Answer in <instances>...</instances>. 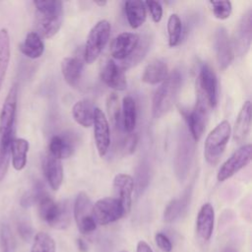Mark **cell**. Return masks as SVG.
I'll list each match as a JSON object with an SVG mask.
<instances>
[{
	"mask_svg": "<svg viewBox=\"0 0 252 252\" xmlns=\"http://www.w3.org/2000/svg\"><path fill=\"white\" fill-rule=\"evenodd\" d=\"M183 27L181 19L177 14H171L167 21V33H168V45L174 47L178 45L182 38Z\"/></svg>",
	"mask_w": 252,
	"mask_h": 252,
	"instance_id": "1f68e13d",
	"label": "cell"
},
{
	"mask_svg": "<svg viewBox=\"0 0 252 252\" xmlns=\"http://www.w3.org/2000/svg\"><path fill=\"white\" fill-rule=\"evenodd\" d=\"M182 77L178 70L168 74L167 78L156 91L153 97L152 114L154 118H159L167 113L173 106L181 87Z\"/></svg>",
	"mask_w": 252,
	"mask_h": 252,
	"instance_id": "7a4b0ae2",
	"label": "cell"
},
{
	"mask_svg": "<svg viewBox=\"0 0 252 252\" xmlns=\"http://www.w3.org/2000/svg\"><path fill=\"white\" fill-rule=\"evenodd\" d=\"M214 46L219 66L221 70H225L234 58V51L231 39L227 31L223 27H220L216 30L214 35Z\"/></svg>",
	"mask_w": 252,
	"mask_h": 252,
	"instance_id": "9a60e30c",
	"label": "cell"
},
{
	"mask_svg": "<svg viewBox=\"0 0 252 252\" xmlns=\"http://www.w3.org/2000/svg\"><path fill=\"white\" fill-rule=\"evenodd\" d=\"M95 107L88 99L77 101L72 107V115L74 120L85 128L93 126L94 114Z\"/></svg>",
	"mask_w": 252,
	"mask_h": 252,
	"instance_id": "4316f807",
	"label": "cell"
},
{
	"mask_svg": "<svg viewBox=\"0 0 252 252\" xmlns=\"http://www.w3.org/2000/svg\"><path fill=\"white\" fill-rule=\"evenodd\" d=\"M101 81L110 89L124 91L127 88L125 70L112 59L107 60L100 70Z\"/></svg>",
	"mask_w": 252,
	"mask_h": 252,
	"instance_id": "2e32d148",
	"label": "cell"
},
{
	"mask_svg": "<svg viewBox=\"0 0 252 252\" xmlns=\"http://www.w3.org/2000/svg\"><path fill=\"white\" fill-rule=\"evenodd\" d=\"M35 26L40 36L49 38L55 35L63 22V3L57 0L34 1Z\"/></svg>",
	"mask_w": 252,
	"mask_h": 252,
	"instance_id": "6da1fadb",
	"label": "cell"
},
{
	"mask_svg": "<svg viewBox=\"0 0 252 252\" xmlns=\"http://www.w3.org/2000/svg\"><path fill=\"white\" fill-rule=\"evenodd\" d=\"M196 91L202 93L211 108L218 103V79L214 70L206 63L201 64L196 80Z\"/></svg>",
	"mask_w": 252,
	"mask_h": 252,
	"instance_id": "4fadbf2b",
	"label": "cell"
},
{
	"mask_svg": "<svg viewBox=\"0 0 252 252\" xmlns=\"http://www.w3.org/2000/svg\"><path fill=\"white\" fill-rule=\"evenodd\" d=\"M74 218L78 229L83 234L95 230L96 223L93 217V203L85 192H80L74 203Z\"/></svg>",
	"mask_w": 252,
	"mask_h": 252,
	"instance_id": "30bf717a",
	"label": "cell"
},
{
	"mask_svg": "<svg viewBox=\"0 0 252 252\" xmlns=\"http://www.w3.org/2000/svg\"><path fill=\"white\" fill-rule=\"evenodd\" d=\"M29 142L23 138H15L11 147V158L13 167L22 170L27 164V155L29 152Z\"/></svg>",
	"mask_w": 252,
	"mask_h": 252,
	"instance_id": "f546056e",
	"label": "cell"
},
{
	"mask_svg": "<svg viewBox=\"0 0 252 252\" xmlns=\"http://www.w3.org/2000/svg\"><path fill=\"white\" fill-rule=\"evenodd\" d=\"M215 224V210L212 204L205 203L197 216L196 232L198 237L203 241H208L214 230Z\"/></svg>",
	"mask_w": 252,
	"mask_h": 252,
	"instance_id": "ffe728a7",
	"label": "cell"
},
{
	"mask_svg": "<svg viewBox=\"0 0 252 252\" xmlns=\"http://www.w3.org/2000/svg\"><path fill=\"white\" fill-rule=\"evenodd\" d=\"M252 40V11L247 10L240 18L234 33L231 39L234 54L237 56L245 55L250 46Z\"/></svg>",
	"mask_w": 252,
	"mask_h": 252,
	"instance_id": "8fae6325",
	"label": "cell"
},
{
	"mask_svg": "<svg viewBox=\"0 0 252 252\" xmlns=\"http://www.w3.org/2000/svg\"><path fill=\"white\" fill-rule=\"evenodd\" d=\"M134 187L135 181L131 175L125 173H119L115 175L113 179V190L115 198L121 203L126 215L131 210Z\"/></svg>",
	"mask_w": 252,
	"mask_h": 252,
	"instance_id": "e0dca14e",
	"label": "cell"
},
{
	"mask_svg": "<svg viewBox=\"0 0 252 252\" xmlns=\"http://www.w3.org/2000/svg\"><path fill=\"white\" fill-rule=\"evenodd\" d=\"M94 137L99 157H104L110 146V128L104 112L95 107L94 114Z\"/></svg>",
	"mask_w": 252,
	"mask_h": 252,
	"instance_id": "5bb4252c",
	"label": "cell"
},
{
	"mask_svg": "<svg viewBox=\"0 0 252 252\" xmlns=\"http://www.w3.org/2000/svg\"><path fill=\"white\" fill-rule=\"evenodd\" d=\"M54 239L46 232H38L33 237L31 252H55Z\"/></svg>",
	"mask_w": 252,
	"mask_h": 252,
	"instance_id": "e575fe53",
	"label": "cell"
},
{
	"mask_svg": "<svg viewBox=\"0 0 252 252\" xmlns=\"http://www.w3.org/2000/svg\"><path fill=\"white\" fill-rule=\"evenodd\" d=\"M77 246H78V249H79L80 252H87L88 251V244L82 238L77 239Z\"/></svg>",
	"mask_w": 252,
	"mask_h": 252,
	"instance_id": "ee69618b",
	"label": "cell"
},
{
	"mask_svg": "<svg viewBox=\"0 0 252 252\" xmlns=\"http://www.w3.org/2000/svg\"><path fill=\"white\" fill-rule=\"evenodd\" d=\"M149 48H150V38H149V36H146L142 39L140 38V41H139V44H138L137 48L134 50V52L126 60L120 62L121 63L120 66L124 70L128 69L132 66H135L141 60H143V58L147 54Z\"/></svg>",
	"mask_w": 252,
	"mask_h": 252,
	"instance_id": "836d02e7",
	"label": "cell"
},
{
	"mask_svg": "<svg viewBox=\"0 0 252 252\" xmlns=\"http://www.w3.org/2000/svg\"><path fill=\"white\" fill-rule=\"evenodd\" d=\"M231 135L228 121L220 122L207 136L204 144V157L211 165H216L222 156Z\"/></svg>",
	"mask_w": 252,
	"mask_h": 252,
	"instance_id": "5b68a950",
	"label": "cell"
},
{
	"mask_svg": "<svg viewBox=\"0 0 252 252\" xmlns=\"http://www.w3.org/2000/svg\"><path fill=\"white\" fill-rule=\"evenodd\" d=\"M84 60L79 56L65 57L61 62V72L66 83L71 87H76L81 79Z\"/></svg>",
	"mask_w": 252,
	"mask_h": 252,
	"instance_id": "44dd1931",
	"label": "cell"
},
{
	"mask_svg": "<svg viewBox=\"0 0 252 252\" xmlns=\"http://www.w3.org/2000/svg\"><path fill=\"white\" fill-rule=\"evenodd\" d=\"M75 151V143L70 135L58 134L54 135L48 146V153L53 157L64 159L70 158Z\"/></svg>",
	"mask_w": 252,
	"mask_h": 252,
	"instance_id": "7402d4cb",
	"label": "cell"
},
{
	"mask_svg": "<svg viewBox=\"0 0 252 252\" xmlns=\"http://www.w3.org/2000/svg\"><path fill=\"white\" fill-rule=\"evenodd\" d=\"M137 144H138V135L136 133H128L127 137L122 142L123 150L127 154H132L135 151Z\"/></svg>",
	"mask_w": 252,
	"mask_h": 252,
	"instance_id": "60d3db41",
	"label": "cell"
},
{
	"mask_svg": "<svg viewBox=\"0 0 252 252\" xmlns=\"http://www.w3.org/2000/svg\"><path fill=\"white\" fill-rule=\"evenodd\" d=\"M106 107H107V113L108 117L110 119L111 124L113 127L117 130L123 129V124H122V114H121V109H120V104L118 100V96L116 94H111L106 101Z\"/></svg>",
	"mask_w": 252,
	"mask_h": 252,
	"instance_id": "d6a6232c",
	"label": "cell"
},
{
	"mask_svg": "<svg viewBox=\"0 0 252 252\" xmlns=\"http://www.w3.org/2000/svg\"><path fill=\"white\" fill-rule=\"evenodd\" d=\"M0 246L2 252H16L17 244L8 224L3 223L0 227Z\"/></svg>",
	"mask_w": 252,
	"mask_h": 252,
	"instance_id": "d590c367",
	"label": "cell"
},
{
	"mask_svg": "<svg viewBox=\"0 0 252 252\" xmlns=\"http://www.w3.org/2000/svg\"><path fill=\"white\" fill-rule=\"evenodd\" d=\"M18 231L25 241H29L32 236V227L25 221H22L18 224Z\"/></svg>",
	"mask_w": 252,
	"mask_h": 252,
	"instance_id": "b9f144b4",
	"label": "cell"
},
{
	"mask_svg": "<svg viewBox=\"0 0 252 252\" xmlns=\"http://www.w3.org/2000/svg\"><path fill=\"white\" fill-rule=\"evenodd\" d=\"M168 76L167 65L160 59L152 60L144 69L142 81L149 85H157L162 83Z\"/></svg>",
	"mask_w": 252,
	"mask_h": 252,
	"instance_id": "d4e9b609",
	"label": "cell"
},
{
	"mask_svg": "<svg viewBox=\"0 0 252 252\" xmlns=\"http://www.w3.org/2000/svg\"><path fill=\"white\" fill-rule=\"evenodd\" d=\"M146 5L143 1L132 0L124 3V11L128 24L133 29L140 28L146 21L147 11Z\"/></svg>",
	"mask_w": 252,
	"mask_h": 252,
	"instance_id": "484cf974",
	"label": "cell"
},
{
	"mask_svg": "<svg viewBox=\"0 0 252 252\" xmlns=\"http://www.w3.org/2000/svg\"><path fill=\"white\" fill-rule=\"evenodd\" d=\"M210 5L212 12L217 19L225 20L229 18L232 11V5L230 1H211Z\"/></svg>",
	"mask_w": 252,
	"mask_h": 252,
	"instance_id": "74e56055",
	"label": "cell"
},
{
	"mask_svg": "<svg viewBox=\"0 0 252 252\" xmlns=\"http://www.w3.org/2000/svg\"><path fill=\"white\" fill-rule=\"evenodd\" d=\"M37 204L40 219L49 226L56 229L68 227L71 221V211L68 201L55 202L51 197L45 195Z\"/></svg>",
	"mask_w": 252,
	"mask_h": 252,
	"instance_id": "3957f363",
	"label": "cell"
},
{
	"mask_svg": "<svg viewBox=\"0 0 252 252\" xmlns=\"http://www.w3.org/2000/svg\"><path fill=\"white\" fill-rule=\"evenodd\" d=\"M194 155V141L186 130H181L178 135L174 158V171L180 181H184L188 175Z\"/></svg>",
	"mask_w": 252,
	"mask_h": 252,
	"instance_id": "ba28073f",
	"label": "cell"
},
{
	"mask_svg": "<svg viewBox=\"0 0 252 252\" xmlns=\"http://www.w3.org/2000/svg\"><path fill=\"white\" fill-rule=\"evenodd\" d=\"M47 195L44 191V187L41 185V183H37L36 185L33 186V188L27 192L21 201V204L23 207L28 208L35 203H38L42 197Z\"/></svg>",
	"mask_w": 252,
	"mask_h": 252,
	"instance_id": "8d00e7d4",
	"label": "cell"
},
{
	"mask_svg": "<svg viewBox=\"0 0 252 252\" xmlns=\"http://www.w3.org/2000/svg\"><path fill=\"white\" fill-rule=\"evenodd\" d=\"M221 252H238L236 249H234V248H232V247H226V248H224Z\"/></svg>",
	"mask_w": 252,
	"mask_h": 252,
	"instance_id": "f6af8a7d",
	"label": "cell"
},
{
	"mask_svg": "<svg viewBox=\"0 0 252 252\" xmlns=\"http://www.w3.org/2000/svg\"><path fill=\"white\" fill-rule=\"evenodd\" d=\"M211 106L206 96L196 91V103L192 110L182 111L189 128V134L194 142H197L203 135L209 119Z\"/></svg>",
	"mask_w": 252,
	"mask_h": 252,
	"instance_id": "8992f818",
	"label": "cell"
},
{
	"mask_svg": "<svg viewBox=\"0 0 252 252\" xmlns=\"http://www.w3.org/2000/svg\"><path fill=\"white\" fill-rule=\"evenodd\" d=\"M140 36L133 32H122L118 34L111 45V55L120 62L126 60L137 48Z\"/></svg>",
	"mask_w": 252,
	"mask_h": 252,
	"instance_id": "ac0fdd59",
	"label": "cell"
},
{
	"mask_svg": "<svg viewBox=\"0 0 252 252\" xmlns=\"http://www.w3.org/2000/svg\"><path fill=\"white\" fill-rule=\"evenodd\" d=\"M191 197V188H188L182 196L172 199L165 207L163 220L165 222H173L179 219L187 210Z\"/></svg>",
	"mask_w": 252,
	"mask_h": 252,
	"instance_id": "cb8c5ba5",
	"label": "cell"
},
{
	"mask_svg": "<svg viewBox=\"0 0 252 252\" xmlns=\"http://www.w3.org/2000/svg\"><path fill=\"white\" fill-rule=\"evenodd\" d=\"M21 52L31 59L40 57L44 51V43L36 32H29L20 44Z\"/></svg>",
	"mask_w": 252,
	"mask_h": 252,
	"instance_id": "83f0119b",
	"label": "cell"
},
{
	"mask_svg": "<svg viewBox=\"0 0 252 252\" xmlns=\"http://www.w3.org/2000/svg\"><path fill=\"white\" fill-rule=\"evenodd\" d=\"M10 61V36L7 29L0 30V91Z\"/></svg>",
	"mask_w": 252,
	"mask_h": 252,
	"instance_id": "4dcf8cb0",
	"label": "cell"
},
{
	"mask_svg": "<svg viewBox=\"0 0 252 252\" xmlns=\"http://www.w3.org/2000/svg\"><path fill=\"white\" fill-rule=\"evenodd\" d=\"M125 211L115 197H105L93 205V217L96 224L106 225L124 217Z\"/></svg>",
	"mask_w": 252,
	"mask_h": 252,
	"instance_id": "9c48e42d",
	"label": "cell"
},
{
	"mask_svg": "<svg viewBox=\"0 0 252 252\" xmlns=\"http://www.w3.org/2000/svg\"><path fill=\"white\" fill-rule=\"evenodd\" d=\"M121 114L123 130L127 133H133L137 121V106L135 99L131 95L123 97Z\"/></svg>",
	"mask_w": 252,
	"mask_h": 252,
	"instance_id": "f1b7e54d",
	"label": "cell"
},
{
	"mask_svg": "<svg viewBox=\"0 0 252 252\" xmlns=\"http://www.w3.org/2000/svg\"><path fill=\"white\" fill-rule=\"evenodd\" d=\"M136 252H154L151 246L144 240H140L137 244Z\"/></svg>",
	"mask_w": 252,
	"mask_h": 252,
	"instance_id": "7bdbcfd3",
	"label": "cell"
},
{
	"mask_svg": "<svg viewBox=\"0 0 252 252\" xmlns=\"http://www.w3.org/2000/svg\"><path fill=\"white\" fill-rule=\"evenodd\" d=\"M120 252H128V251H126V250H122V251H120Z\"/></svg>",
	"mask_w": 252,
	"mask_h": 252,
	"instance_id": "7dc6e473",
	"label": "cell"
},
{
	"mask_svg": "<svg viewBox=\"0 0 252 252\" xmlns=\"http://www.w3.org/2000/svg\"><path fill=\"white\" fill-rule=\"evenodd\" d=\"M18 87L13 85L0 111V149H11L14 138V124L17 111Z\"/></svg>",
	"mask_w": 252,
	"mask_h": 252,
	"instance_id": "277c9868",
	"label": "cell"
},
{
	"mask_svg": "<svg viewBox=\"0 0 252 252\" xmlns=\"http://www.w3.org/2000/svg\"><path fill=\"white\" fill-rule=\"evenodd\" d=\"M106 1H94V4H96L97 6L99 7H102V6H105L106 5Z\"/></svg>",
	"mask_w": 252,
	"mask_h": 252,
	"instance_id": "bcb514c9",
	"label": "cell"
},
{
	"mask_svg": "<svg viewBox=\"0 0 252 252\" xmlns=\"http://www.w3.org/2000/svg\"><path fill=\"white\" fill-rule=\"evenodd\" d=\"M146 8L149 10L150 15L155 23H159L162 18V7L159 2L147 1L145 2Z\"/></svg>",
	"mask_w": 252,
	"mask_h": 252,
	"instance_id": "f35d334b",
	"label": "cell"
},
{
	"mask_svg": "<svg viewBox=\"0 0 252 252\" xmlns=\"http://www.w3.org/2000/svg\"><path fill=\"white\" fill-rule=\"evenodd\" d=\"M42 170L52 190H58L63 182V166L61 159L47 153L42 160Z\"/></svg>",
	"mask_w": 252,
	"mask_h": 252,
	"instance_id": "d6986e66",
	"label": "cell"
},
{
	"mask_svg": "<svg viewBox=\"0 0 252 252\" xmlns=\"http://www.w3.org/2000/svg\"><path fill=\"white\" fill-rule=\"evenodd\" d=\"M251 102L246 100L237 115L233 128V139L236 142H242L246 139L251 129Z\"/></svg>",
	"mask_w": 252,
	"mask_h": 252,
	"instance_id": "603a6c76",
	"label": "cell"
},
{
	"mask_svg": "<svg viewBox=\"0 0 252 252\" xmlns=\"http://www.w3.org/2000/svg\"><path fill=\"white\" fill-rule=\"evenodd\" d=\"M155 240H156V243L158 246V248L160 250H162L163 252H170L172 250L171 241L165 234H163L161 232H158L155 235Z\"/></svg>",
	"mask_w": 252,
	"mask_h": 252,
	"instance_id": "ab89813d",
	"label": "cell"
},
{
	"mask_svg": "<svg viewBox=\"0 0 252 252\" xmlns=\"http://www.w3.org/2000/svg\"><path fill=\"white\" fill-rule=\"evenodd\" d=\"M252 147L250 144L244 145L236 150L220 167L217 178L219 181H225L233 176L240 169L248 165L251 160Z\"/></svg>",
	"mask_w": 252,
	"mask_h": 252,
	"instance_id": "7c38bea8",
	"label": "cell"
},
{
	"mask_svg": "<svg viewBox=\"0 0 252 252\" xmlns=\"http://www.w3.org/2000/svg\"><path fill=\"white\" fill-rule=\"evenodd\" d=\"M110 24L106 20L98 21L90 31L84 48V61L88 64L94 62L105 45L110 35Z\"/></svg>",
	"mask_w": 252,
	"mask_h": 252,
	"instance_id": "52a82bcc",
	"label": "cell"
}]
</instances>
